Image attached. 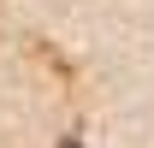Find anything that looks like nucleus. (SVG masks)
Masks as SVG:
<instances>
[{
	"mask_svg": "<svg viewBox=\"0 0 154 148\" xmlns=\"http://www.w3.org/2000/svg\"><path fill=\"white\" fill-rule=\"evenodd\" d=\"M59 148H83V142H59Z\"/></svg>",
	"mask_w": 154,
	"mask_h": 148,
	"instance_id": "obj_1",
	"label": "nucleus"
}]
</instances>
